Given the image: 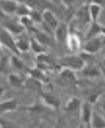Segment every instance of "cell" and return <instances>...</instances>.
Wrapping results in <instances>:
<instances>
[{
	"label": "cell",
	"mask_w": 105,
	"mask_h": 128,
	"mask_svg": "<svg viewBox=\"0 0 105 128\" xmlns=\"http://www.w3.org/2000/svg\"><path fill=\"white\" fill-rule=\"evenodd\" d=\"M76 128H85V127H84V126H83V125H82V124H80V125H79V126H77Z\"/></svg>",
	"instance_id": "8d00e7d4"
},
{
	"label": "cell",
	"mask_w": 105,
	"mask_h": 128,
	"mask_svg": "<svg viewBox=\"0 0 105 128\" xmlns=\"http://www.w3.org/2000/svg\"><path fill=\"white\" fill-rule=\"evenodd\" d=\"M102 36H105V26H102Z\"/></svg>",
	"instance_id": "e575fe53"
},
{
	"label": "cell",
	"mask_w": 105,
	"mask_h": 128,
	"mask_svg": "<svg viewBox=\"0 0 105 128\" xmlns=\"http://www.w3.org/2000/svg\"><path fill=\"white\" fill-rule=\"evenodd\" d=\"M91 128H105V117L99 112H93Z\"/></svg>",
	"instance_id": "cb8c5ba5"
},
{
	"label": "cell",
	"mask_w": 105,
	"mask_h": 128,
	"mask_svg": "<svg viewBox=\"0 0 105 128\" xmlns=\"http://www.w3.org/2000/svg\"><path fill=\"white\" fill-rule=\"evenodd\" d=\"M93 105H91L87 102H83L82 106L80 108L81 114V124L85 128H91V122H92V116H93Z\"/></svg>",
	"instance_id": "8992f818"
},
{
	"label": "cell",
	"mask_w": 105,
	"mask_h": 128,
	"mask_svg": "<svg viewBox=\"0 0 105 128\" xmlns=\"http://www.w3.org/2000/svg\"><path fill=\"white\" fill-rule=\"evenodd\" d=\"M30 19L34 22V24H41L43 22V17H42V12H40L37 9H32L30 14H29Z\"/></svg>",
	"instance_id": "83f0119b"
},
{
	"label": "cell",
	"mask_w": 105,
	"mask_h": 128,
	"mask_svg": "<svg viewBox=\"0 0 105 128\" xmlns=\"http://www.w3.org/2000/svg\"><path fill=\"white\" fill-rule=\"evenodd\" d=\"M5 90H6V88H5V87H4V86H1V85H0V97H1V96H2V95H4Z\"/></svg>",
	"instance_id": "d6a6232c"
},
{
	"label": "cell",
	"mask_w": 105,
	"mask_h": 128,
	"mask_svg": "<svg viewBox=\"0 0 105 128\" xmlns=\"http://www.w3.org/2000/svg\"><path fill=\"white\" fill-rule=\"evenodd\" d=\"M69 34H70V31H69L68 24H66L65 22H60L59 26L54 30V32H53L54 41L58 44H62V43L66 44V40H68Z\"/></svg>",
	"instance_id": "ba28073f"
},
{
	"label": "cell",
	"mask_w": 105,
	"mask_h": 128,
	"mask_svg": "<svg viewBox=\"0 0 105 128\" xmlns=\"http://www.w3.org/2000/svg\"><path fill=\"white\" fill-rule=\"evenodd\" d=\"M0 45L7 48L9 51L12 52V54L20 56L21 53L18 51L17 46H16V39L9 31H7L2 26H0Z\"/></svg>",
	"instance_id": "3957f363"
},
{
	"label": "cell",
	"mask_w": 105,
	"mask_h": 128,
	"mask_svg": "<svg viewBox=\"0 0 105 128\" xmlns=\"http://www.w3.org/2000/svg\"><path fill=\"white\" fill-rule=\"evenodd\" d=\"M25 87H28L30 90H39L40 93L42 92V83L38 82L37 80L32 78V77H27V81H26V86Z\"/></svg>",
	"instance_id": "4316f807"
},
{
	"label": "cell",
	"mask_w": 105,
	"mask_h": 128,
	"mask_svg": "<svg viewBox=\"0 0 105 128\" xmlns=\"http://www.w3.org/2000/svg\"><path fill=\"white\" fill-rule=\"evenodd\" d=\"M103 94V92L102 90H95V92H93L92 94H90L88 96V98L85 102L90 103L91 105H94V104H97L99 102V100H101V96Z\"/></svg>",
	"instance_id": "f1b7e54d"
},
{
	"label": "cell",
	"mask_w": 105,
	"mask_h": 128,
	"mask_svg": "<svg viewBox=\"0 0 105 128\" xmlns=\"http://www.w3.org/2000/svg\"><path fill=\"white\" fill-rule=\"evenodd\" d=\"M30 51H32L38 56V55L45 54L48 51V48L39 43L33 36H30Z\"/></svg>",
	"instance_id": "7402d4cb"
},
{
	"label": "cell",
	"mask_w": 105,
	"mask_h": 128,
	"mask_svg": "<svg viewBox=\"0 0 105 128\" xmlns=\"http://www.w3.org/2000/svg\"><path fill=\"white\" fill-rule=\"evenodd\" d=\"M54 128H64V126H62L61 124H58V125H56V126H55Z\"/></svg>",
	"instance_id": "d590c367"
},
{
	"label": "cell",
	"mask_w": 105,
	"mask_h": 128,
	"mask_svg": "<svg viewBox=\"0 0 105 128\" xmlns=\"http://www.w3.org/2000/svg\"><path fill=\"white\" fill-rule=\"evenodd\" d=\"M33 36L34 39L37 40L39 43H41L42 45H44V46L49 48L51 44L53 43V36H51V34L47 33V32L44 31H40L36 29V31L33 32Z\"/></svg>",
	"instance_id": "5bb4252c"
},
{
	"label": "cell",
	"mask_w": 105,
	"mask_h": 128,
	"mask_svg": "<svg viewBox=\"0 0 105 128\" xmlns=\"http://www.w3.org/2000/svg\"><path fill=\"white\" fill-rule=\"evenodd\" d=\"M40 100L45 107L51 109H59L62 104L61 100L55 94H52L50 92H44V90L40 93Z\"/></svg>",
	"instance_id": "5b68a950"
},
{
	"label": "cell",
	"mask_w": 105,
	"mask_h": 128,
	"mask_svg": "<svg viewBox=\"0 0 105 128\" xmlns=\"http://www.w3.org/2000/svg\"><path fill=\"white\" fill-rule=\"evenodd\" d=\"M102 10H103V6L101 4V2H96V1L88 2V13H90L91 22H97Z\"/></svg>",
	"instance_id": "9a60e30c"
},
{
	"label": "cell",
	"mask_w": 105,
	"mask_h": 128,
	"mask_svg": "<svg viewBox=\"0 0 105 128\" xmlns=\"http://www.w3.org/2000/svg\"><path fill=\"white\" fill-rule=\"evenodd\" d=\"M42 17H43V24L47 26L52 32H54V30L60 24V21L56 18L55 13L50 9H44L42 11Z\"/></svg>",
	"instance_id": "52a82bcc"
},
{
	"label": "cell",
	"mask_w": 105,
	"mask_h": 128,
	"mask_svg": "<svg viewBox=\"0 0 105 128\" xmlns=\"http://www.w3.org/2000/svg\"><path fill=\"white\" fill-rule=\"evenodd\" d=\"M101 74H102V76H103L104 80H105V68H101Z\"/></svg>",
	"instance_id": "836d02e7"
},
{
	"label": "cell",
	"mask_w": 105,
	"mask_h": 128,
	"mask_svg": "<svg viewBox=\"0 0 105 128\" xmlns=\"http://www.w3.org/2000/svg\"><path fill=\"white\" fill-rule=\"evenodd\" d=\"M16 46H17L18 51L20 53L30 51V38L23 36L22 33L16 39Z\"/></svg>",
	"instance_id": "44dd1931"
},
{
	"label": "cell",
	"mask_w": 105,
	"mask_h": 128,
	"mask_svg": "<svg viewBox=\"0 0 105 128\" xmlns=\"http://www.w3.org/2000/svg\"><path fill=\"white\" fill-rule=\"evenodd\" d=\"M82 100H80L79 97H70L68 100L65 102L64 104V110L68 112V113H72V112H76L79 110L81 108V106H82Z\"/></svg>",
	"instance_id": "ffe728a7"
},
{
	"label": "cell",
	"mask_w": 105,
	"mask_h": 128,
	"mask_svg": "<svg viewBox=\"0 0 105 128\" xmlns=\"http://www.w3.org/2000/svg\"><path fill=\"white\" fill-rule=\"evenodd\" d=\"M82 74L83 76L87 77V78H96L97 76L102 75L101 74V68L97 65H95V64H87L84 66V68H83L82 71Z\"/></svg>",
	"instance_id": "ac0fdd59"
},
{
	"label": "cell",
	"mask_w": 105,
	"mask_h": 128,
	"mask_svg": "<svg viewBox=\"0 0 105 128\" xmlns=\"http://www.w3.org/2000/svg\"><path fill=\"white\" fill-rule=\"evenodd\" d=\"M97 104L99 106V110L103 112V113L105 114V100H99V102Z\"/></svg>",
	"instance_id": "4dcf8cb0"
},
{
	"label": "cell",
	"mask_w": 105,
	"mask_h": 128,
	"mask_svg": "<svg viewBox=\"0 0 105 128\" xmlns=\"http://www.w3.org/2000/svg\"><path fill=\"white\" fill-rule=\"evenodd\" d=\"M104 45H105V36H97V38L85 41L82 45V51L85 54L93 55L101 51L104 48Z\"/></svg>",
	"instance_id": "7a4b0ae2"
},
{
	"label": "cell",
	"mask_w": 105,
	"mask_h": 128,
	"mask_svg": "<svg viewBox=\"0 0 105 128\" xmlns=\"http://www.w3.org/2000/svg\"><path fill=\"white\" fill-rule=\"evenodd\" d=\"M82 41L80 36H76L73 32H70L68 40H66V46L71 52H79L82 50Z\"/></svg>",
	"instance_id": "7c38bea8"
},
{
	"label": "cell",
	"mask_w": 105,
	"mask_h": 128,
	"mask_svg": "<svg viewBox=\"0 0 105 128\" xmlns=\"http://www.w3.org/2000/svg\"><path fill=\"white\" fill-rule=\"evenodd\" d=\"M59 63L62 66V68H69L73 72H81L86 65V61L82 58V55L77 54L64 55V56L60 58Z\"/></svg>",
	"instance_id": "6da1fadb"
},
{
	"label": "cell",
	"mask_w": 105,
	"mask_h": 128,
	"mask_svg": "<svg viewBox=\"0 0 105 128\" xmlns=\"http://www.w3.org/2000/svg\"><path fill=\"white\" fill-rule=\"evenodd\" d=\"M0 26L5 28L7 31H9L10 33L12 34H17V36H21L22 33H25V28L20 24L19 20L15 19V18H11V16H7V18L5 19L4 23H2Z\"/></svg>",
	"instance_id": "277c9868"
},
{
	"label": "cell",
	"mask_w": 105,
	"mask_h": 128,
	"mask_svg": "<svg viewBox=\"0 0 105 128\" xmlns=\"http://www.w3.org/2000/svg\"><path fill=\"white\" fill-rule=\"evenodd\" d=\"M102 36V24L98 22H91L90 26H88V29L86 31V34H85V39L91 40L94 38H97V36Z\"/></svg>",
	"instance_id": "e0dca14e"
},
{
	"label": "cell",
	"mask_w": 105,
	"mask_h": 128,
	"mask_svg": "<svg viewBox=\"0 0 105 128\" xmlns=\"http://www.w3.org/2000/svg\"><path fill=\"white\" fill-rule=\"evenodd\" d=\"M6 18H7V16L5 14V13L2 12L1 10H0V26L4 23V21H5V19H6Z\"/></svg>",
	"instance_id": "1f68e13d"
},
{
	"label": "cell",
	"mask_w": 105,
	"mask_h": 128,
	"mask_svg": "<svg viewBox=\"0 0 105 128\" xmlns=\"http://www.w3.org/2000/svg\"><path fill=\"white\" fill-rule=\"evenodd\" d=\"M19 102L16 98H9L4 102H0V114H6L19 109Z\"/></svg>",
	"instance_id": "2e32d148"
},
{
	"label": "cell",
	"mask_w": 105,
	"mask_h": 128,
	"mask_svg": "<svg viewBox=\"0 0 105 128\" xmlns=\"http://www.w3.org/2000/svg\"><path fill=\"white\" fill-rule=\"evenodd\" d=\"M75 19L77 20V23L82 26H90L91 18L88 13V4L80 7V9L75 12Z\"/></svg>",
	"instance_id": "8fae6325"
},
{
	"label": "cell",
	"mask_w": 105,
	"mask_h": 128,
	"mask_svg": "<svg viewBox=\"0 0 105 128\" xmlns=\"http://www.w3.org/2000/svg\"><path fill=\"white\" fill-rule=\"evenodd\" d=\"M28 75H29V77H32V78L37 80L38 82H40V83H42V84L48 83V76L45 75V73L43 71L37 68H30L28 72Z\"/></svg>",
	"instance_id": "603a6c76"
},
{
	"label": "cell",
	"mask_w": 105,
	"mask_h": 128,
	"mask_svg": "<svg viewBox=\"0 0 105 128\" xmlns=\"http://www.w3.org/2000/svg\"><path fill=\"white\" fill-rule=\"evenodd\" d=\"M10 66H11L13 70L17 71L16 73L25 74V75H26V73L28 74L29 70H30V68H28V66L26 65V63L21 60L20 56L15 55V54H12L11 58H10Z\"/></svg>",
	"instance_id": "30bf717a"
},
{
	"label": "cell",
	"mask_w": 105,
	"mask_h": 128,
	"mask_svg": "<svg viewBox=\"0 0 105 128\" xmlns=\"http://www.w3.org/2000/svg\"><path fill=\"white\" fill-rule=\"evenodd\" d=\"M26 81L27 77L25 74L16 73V72L8 74V83L12 88H23L26 86Z\"/></svg>",
	"instance_id": "9c48e42d"
},
{
	"label": "cell",
	"mask_w": 105,
	"mask_h": 128,
	"mask_svg": "<svg viewBox=\"0 0 105 128\" xmlns=\"http://www.w3.org/2000/svg\"><path fill=\"white\" fill-rule=\"evenodd\" d=\"M0 128H20L18 124H16L12 120H8V119L1 118L0 117Z\"/></svg>",
	"instance_id": "f546056e"
},
{
	"label": "cell",
	"mask_w": 105,
	"mask_h": 128,
	"mask_svg": "<svg viewBox=\"0 0 105 128\" xmlns=\"http://www.w3.org/2000/svg\"><path fill=\"white\" fill-rule=\"evenodd\" d=\"M31 8L26 4V2H19V6L17 8V11H16L15 14L19 18H22V17H27V16L30 14L31 12Z\"/></svg>",
	"instance_id": "484cf974"
},
{
	"label": "cell",
	"mask_w": 105,
	"mask_h": 128,
	"mask_svg": "<svg viewBox=\"0 0 105 128\" xmlns=\"http://www.w3.org/2000/svg\"><path fill=\"white\" fill-rule=\"evenodd\" d=\"M60 77L69 84H74L77 82L75 72L69 70V68H62V71L60 72Z\"/></svg>",
	"instance_id": "d4e9b609"
},
{
	"label": "cell",
	"mask_w": 105,
	"mask_h": 128,
	"mask_svg": "<svg viewBox=\"0 0 105 128\" xmlns=\"http://www.w3.org/2000/svg\"><path fill=\"white\" fill-rule=\"evenodd\" d=\"M19 1L16 0H1L0 1V10L6 16H12L17 11Z\"/></svg>",
	"instance_id": "4fadbf2b"
},
{
	"label": "cell",
	"mask_w": 105,
	"mask_h": 128,
	"mask_svg": "<svg viewBox=\"0 0 105 128\" xmlns=\"http://www.w3.org/2000/svg\"><path fill=\"white\" fill-rule=\"evenodd\" d=\"M19 109H22V110H27V112H30L32 114H41L44 113L45 110L48 109V107L42 104L41 102H37V103H32L30 105H20L19 106Z\"/></svg>",
	"instance_id": "d6986e66"
}]
</instances>
